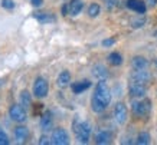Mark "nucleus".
I'll return each instance as SVG.
<instances>
[{
	"label": "nucleus",
	"instance_id": "f257e3e1",
	"mask_svg": "<svg viewBox=\"0 0 157 145\" xmlns=\"http://www.w3.org/2000/svg\"><path fill=\"white\" fill-rule=\"evenodd\" d=\"M109 102H111L109 88L107 86L105 80H100L97 84L94 95H92V99H91V108H92V111L95 113H101L107 109Z\"/></svg>",
	"mask_w": 157,
	"mask_h": 145
},
{
	"label": "nucleus",
	"instance_id": "f03ea898",
	"mask_svg": "<svg viewBox=\"0 0 157 145\" xmlns=\"http://www.w3.org/2000/svg\"><path fill=\"white\" fill-rule=\"evenodd\" d=\"M91 125L90 122L86 121H75L74 124V132H75V136L78 142H81V144H86L88 141H90V136H91Z\"/></svg>",
	"mask_w": 157,
	"mask_h": 145
},
{
	"label": "nucleus",
	"instance_id": "7ed1b4c3",
	"mask_svg": "<svg viewBox=\"0 0 157 145\" xmlns=\"http://www.w3.org/2000/svg\"><path fill=\"white\" fill-rule=\"evenodd\" d=\"M48 94H49L48 80L45 79V78H42V76L36 78L33 82V95L36 98L42 99V98H45V96H48Z\"/></svg>",
	"mask_w": 157,
	"mask_h": 145
},
{
	"label": "nucleus",
	"instance_id": "20e7f679",
	"mask_svg": "<svg viewBox=\"0 0 157 145\" xmlns=\"http://www.w3.org/2000/svg\"><path fill=\"white\" fill-rule=\"evenodd\" d=\"M131 109H133V113L136 117H146V115H148L150 109H151V102H150L148 99L134 101Z\"/></svg>",
	"mask_w": 157,
	"mask_h": 145
},
{
	"label": "nucleus",
	"instance_id": "39448f33",
	"mask_svg": "<svg viewBox=\"0 0 157 145\" xmlns=\"http://www.w3.org/2000/svg\"><path fill=\"white\" fill-rule=\"evenodd\" d=\"M9 115H10V119L14 122H25L26 121V111H25V108L22 103H14L12 106L9 108Z\"/></svg>",
	"mask_w": 157,
	"mask_h": 145
},
{
	"label": "nucleus",
	"instance_id": "423d86ee",
	"mask_svg": "<svg viewBox=\"0 0 157 145\" xmlns=\"http://www.w3.org/2000/svg\"><path fill=\"white\" fill-rule=\"evenodd\" d=\"M52 144L53 145H67L69 144V135L63 128H55L52 132Z\"/></svg>",
	"mask_w": 157,
	"mask_h": 145
},
{
	"label": "nucleus",
	"instance_id": "0eeeda50",
	"mask_svg": "<svg viewBox=\"0 0 157 145\" xmlns=\"http://www.w3.org/2000/svg\"><path fill=\"white\" fill-rule=\"evenodd\" d=\"M131 82H138V84L147 85L151 80V73L146 69H134V72L130 76Z\"/></svg>",
	"mask_w": 157,
	"mask_h": 145
},
{
	"label": "nucleus",
	"instance_id": "6e6552de",
	"mask_svg": "<svg viewBox=\"0 0 157 145\" xmlns=\"http://www.w3.org/2000/svg\"><path fill=\"white\" fill-rule=\"evenodd\" d=\"M127 117H128V111H127V106L124 105L123 102H118L114 106V119L117 124L123 125L127 121Z\"/></svg>",
	"mask_w": 157,
	"mask_h": 145
},
{
	"label": "nucleus",
	"instance_id": "1a4fd4ad",
	"mask_svg": "<svg viewBox=\"0 0 157 145\" xmlns=\"http://www.w3.org/2000/svg\"><path fill=\"white\" fill-rule=\"evenodd\" d=\"M128 92L130 96H133V98H143L146 92H147V88H146L144 84H138V82H131L130 80Z\"/></svg>",
	"mask_w": 157,
	"mask_h": 145
},
{
	"label": "nucleus",
	"instance_id": "9d476101",
	"mask_svg": "<svg viewBox=\"0 0 157 145\" xmlns=\"http://www.w3.org/2000/svg\"><path fill=\"white\" fill-rule=\"evenodd\" d=\"M13 134H14V139H16V142H19V144H25V142L29 139V129L23 125L16 126Z\"/></svg>",
	"mask_w": 157,
	"mask_h": 145
},
{
	"label": "nucleus",
	"instance_id": "9b49d317",
	"mask_svg": "<svg viewBox=\"0 0 157 145\" xmlns=\"http://www.w3.org/2000/svg\"><path fill=\"white\" fill-rule=\"evenodd\" d=\"M127 7L131 10H134V12H137V13L140 14H144L146 13V9H147V6H146V3H144L143 0H127Z\"/></svg>",
	"mask_w": 157,
	"mask_h": 145
},
{
	"label": "nucleus",
	"instance_id": "f8f14e48",
	"mask_svg": "<svg viewBox=\"0 0 157 145\" xmlns=\"http://www.w3.org/2000/svg\"><path fill=\"white\" fill-rule=\"evenodd\" d=\"M69 84H71V73H69L68 70H62L56 79L58 88L63 89V88H67V86H69Z\"/></svg>",
	"mask_w": 157,
	"mask_h": 145
},
{
	"label": "nucleus",
	"instance_id": "ddd939ff",
	"mask_svg": "<svg viewBox=\"0 0 157 145\" xmlns=\"http://www.w3.org/2000/svg\"><path fill=\"white\" fill-rule=\"evenodd\" d=\"M111 139H113V134L109 131H100L95 135V144H98V145L109 144Z\"/></svg>",
	"mask_w": 157,
	"mask_h": 145
},
{
	"label": "nucleus",
	"instance_id": "4468645a",
	"mask_svg": "<svg viewBox=\"0 0 157 145\" xmlns=\"http://www.w3.org/2000/svg\"><path fill=\"white\" fill-rule=\"evenodd\" d=\"M92 75L95 76L98 80H105L108 78V70L104 65H95L92 68Z\"/></svg>",
	"mask_w": 157,
	"mask_h": 145
},
{
	"label": "nucleus",
	"instance_id": "2eb2a0df",
	"mask_svg": "<svg viewBox=\"0 0 157 145\" xmlns=\"http://www.w3.org/2000/svg\"><path fill=\"white\" fill-rule=\"evenodd\" d=\"M68 6H69V14L71 16H78L84 9V3L81 0H71L68 3Z\"/></svg>",
	"mask_w": 157,
	"mask_h": 145
},
{
	"label": "nucleus",
	"instance_id": "dca6fc26",
	"mask_svg": "<svg viewBox=\"0 0 157 145\" xmlns=\"http://www.w3.org/2000/svg\"><path fill=\"white\" fill-rule=\"evenodd\" d=\"M90 86H91L90 80H79V82H75L71 88H72V92H74V94H82V92L86 91Z\"/></svg>",
	"mask_w": 157,
	"mask_h": 145
},
{
	"label": "nucleus",
	"instance_id": "f3484780",
	"mask_svg": "<svg viewBox=\"0 0 157 145\" xmlns=\"http://www.w3.org/2000/svg\"><path fill=\"white\" fill-rule=\"evenodd\" d=\"M131 66L133 69H146L148 66V61L143 56H134L131 61Z\"/></svg>",
	"mask_w": 157,
	"mask_h": 145
},
{
	"label": "nucleus",
	"instance_id": "a211bd4d",
	"mask_svg": "<svg viewBox=\"0 0 157 145\" xmlns=\"http://www.w3.org/2000/svg\"><path fill=\"white\" fill-rule=\"evenodd\" d=\"M40 128L43 131H48V129L52 128V113L48 112V111L43 113L42 118H40Z\"/></svg>",
	"mask_w": 157,
	"mask_h": 145
},
{
	"label": "nucleus",
	"instance_id": "6ab92c4d",
	"mask_svg": "<svg viewBox=\"0 0 157 145\" xmlns=\"http://www.w3.org/2000/svg\"><path fill=\"white\" fill-rule=\"evenodd\" d=\"M35 19L39 20L40 23H52V22H55V16L51 13H46V12H40V13L35 14Z\"/></svg>",
	"mask_w": 157,
	"mask_h": 145
},
{
	"label": "nucleus",
	"instance_id": "aec40b11",
	"mask_svg": "<svg viewBox=\"0 0 157 145\" xmlns=\"http://www.w3.org/2000/svg\"><path fill=\"white\" fill-rule=\"evenodd\" d=\"M108 62H109V65H113V66H120L123 63V56L120 55L118 52H113V53L108 55Z\"/></svg>",
	"mask_w": 157,
	"mask_h": 145
},
{
	"label": "nucleus",
	"instance_id": "412c9836",
	"mask_svg": "<svg viewBox=\"0 0 157 145\" xmlns=\"http://www.w3.org/2000/svg\"><path fill=\"white\" fill-rule=\"evenodd\" d=\"M100 13H101V6L98 5V3L90 5V7H88V16H90V17H97Z\"/></svg>",
	"mask_w": 157,
	"mask_h": 145
},
{
	"label": "nucleus",
	"instance_id": "4be33fe9",
	"mask_svg": "<svg viewBox=\"0 0 157 145\" xmlns=\"http://www.w3.org/2000/svg\"><path fill=\"white\" fill-rule=\"evenodd\" d=\"M136 142H137L138 145H147V144H150V134H148V132H140Z\"/></svg>",
	"mask_w": 157,
	"mask_h": 145
},
{
	"label": "nucleus",
	"instance_id": "5701e85b",
	"mask_svg": "<svg viewBox=\"0 0 157 145\" xmlns=\"http://www.w3.org/2000/svg\"><path fill=\"white\" fill-rule=\"evenodd\" d=\"M20 103L25 105V106H29L32 103V98H30V94H29L28 91H23L20 94Z\"/></svg>",
	"mask_w": 157,
	"mask_h": 145
},
{
	"label": "nucleus",
	"instance_id": "b1692460",
	"mask_svg": "<svg viewBox=\"0 0 157 145\" xmlns=\"http://www.w3.org/2000/svg\"><path fill=\"white\" fill-rule=\"evenodd\" d=\"M2 7L3 9H6V10H12V9H14V2L13 0H2Z\"/></svg>",
	"mask_w": 157,
	"mask_h": 145
},
{
	"label": "nucleus",
	"instance_id": "393cba45",
	"mask_svg": "<svg viewBox=\"0 0 157 145\" xmlns=\"http://www.w3.org/2000/svg\"><path fill=\"white\" fill-rule=\"evenodd\" d=\"M9 136L6 135L3 131H0V145H9Z\"/></svg>",
	"mask_w": 157,
	"mask_h": 145
},
{
	"label": "nucleus",
	"instance_id": "a878e982",
	"mask_svg": "<svg viewBox=\"0 0 157 145\" xmlns=\"http://www.w3.org/2000/svg\"><path fill=\"white\" fill-rule=\"evenodd\" d=\"M49 144H52V139H49L46 135L40 136V139H39V145H49Z\"/></svg>",
	"mask_w": 157,
	"mask_h": 145
},
{
	"label": "nucleus",
	"instance_id": "bb28decb",
	"mask_svg": "<svg viewBox=\"0 0 157 145\" xmlns=\"http://www.w3.org/2000/svg\"><path fill=\"white\" fill-rule=\"evenodd\" d=\"M105 2H107V9H114L115 6L118 5V2H117V0H105Z\"/></svg>",
	"mask_w": 157,
	"mask_h": 145
},
{
	"label": "nucleus",
	"instance_id": "cd10ccee",
	"mask_svg": "<svg viewBox=\"0 0 157 145\" xmlns=\"http://www.w3.org/2000/svg\"><path fill=\"white\" fill-rule=\"evenodd\" d=\"M144 22H146V20L144 19H138V20H134L133 22V28H141V26H144Z\"/></svg>",
	"mask_w": 157,
	"mask_h": 145
},
{
	"label": "nucleus",
	"instance_id": "c85d7f7f",
	"mask_svg": "<svg viewBox=\"0 0 157 145\" xmlns=\"http://www.w3.org/2000/svg\"><path fill=\"white\" fill-rule=\"evenodd\" d=\"M114 43H115V39H113V38H111V39H105V40H102V46H105V47H107V46H113Z\"/></svg>",
	"mask_w": 157,
	"mask_h": 145
},
{
	"label": "nucleus",
	"instance_id": "c756f323",
	"mask_svg": "<svg viewBox=\"0 0 157 145\" xmlns=\"http://www.w3.org/2000/svg\"><path fill=\"white\" fill-rule=\"evenodd\" d=\"M61 12H62V16H67V14H69V6L63 5V6H62V9H61Z\"/></svg>",
	"mask_w": 157,
	"mask_h": 145
},
{
	"label": "nucleus",
	"instance_id": "7c9ffc66",
	"mask_svg": "<svg viewBox=\"0 0 157 145\" xmlns=\"http://www.w3.org/2000/svg\"><path fill=\"white\" fill-rule=\"evenodd\" d=\"M30 3L35 6V7H40L43 5V0H30Z\"/></svg>",
	"mask_w": 157,
	"mask_h": 145
},
{
	"label": "nucleus",
	"instance_id": "2f4dec72",
	"mask_svg": "<svg viewBox=\"0 0 157 145\" xmlns=\"http://www.w3.org/2000/svg\"><path fill=\"white\" fill-rule=\"evenodd\" d=\"M147 5L150 6V7H154V6L157 5V0H147Z\"/></svg>",
	"mask_w": 157,
	"mask_h": 145
},
{
	"label": "nucleus",
	"instance_id": "473e14b6",
	"mask_svg": "<svg viewBox=\"0 0 157 145\" xmlns=\"http://www.w3.org/2000/svg\"><path fill=\"white\" fill-rule=\"evenodd\" d=\"M154 36H157V30H156V32H154Z\"/></svg>",
	"mask_w": 157,
	"mask_h": 145
},
{
	"label": "nucleus",
	"instance_id": "72a5a7b5",
	"mask_svg": "<svg viewBox=\"0 0 157 145\" xmlns=\"http://www.w3.org/2000/svg\"><path fill=\"white\" fill-rule=\"evenodd\" d=\"M156 66H157V59H156Z\"/></svg>",
	"mask_w": 157,
	"mask_h": 145
}]
</instances>
